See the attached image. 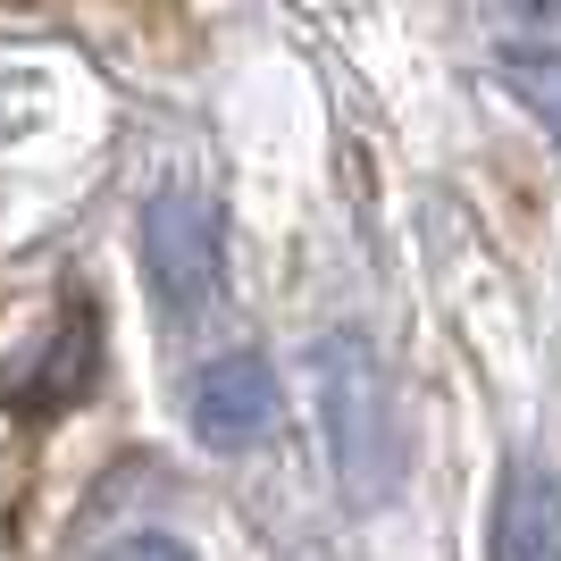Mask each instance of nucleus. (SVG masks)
Wrapping results in <instances>:
<instances>
[{
  "label": "nucleus",
  "instance_id": "nucleus-4",
  "mask_svg": "<svg viewBox=\"0 0 561 561\" xmlns=\"http://www.w3.org/2000/svg\"><path fill=\"white\" fill-rule=\"evenodd\" d=\"M93 352H101L93 310L76 302L68 319H59V335H50V352L18 377V402H25V411H59V402H76V394H84V377H93Z\"/></svg>",
  "mask_w": 561,
  "mask_h": 561
},
{
  "label": "nucleus",
  "instance_id": "nucleus-6",
  "mask_svg": "<svg viewBox=\"0 0 561 561\" xmlns=\"http://www.w3.org/2000/svg\"><path fill=\"white\" fill-rule=\"evenodd\" d=\"M101 561H193V553H185L176 537H160V528H142V537H117Z\"/></svg>",
  "mask_w": 561,
  "mask_h": 561
},
{
  "label": "nucleus",
  "instance_id": "nucleus-2",
  "mask_svg": "<svg viewBox=\"0 0 561 561\" xmlns=\"http://www.w3.org/2000/svg\"><path fill=\"white\" fill-rule=\"evenodd\" d=\"M268 420H277V377H268V360L234 352V360L202 369V386H193V436H202V445L243 453V445L268 436Z\"/></svg>",
  "mask_w": 561,
  "mask_h": 561
},
{
  "label": "nucleus",
  "instance_id": "nucleus-1",
  "mask_svg": "<svg viewBox=\"0 0 561 561\" xmlns=\"http://www.w3.org/2000/svg\"><path fill=\"white\" fill-rule=\"evenodd\" d=\"M142 277H151V302L176 328L218 310V294H227V227H218V202L202 185H168L142 202Z\"/></svg>",
  "mask_w": 561,
  "mask_h": 561
},
{
  "label": "nucleus",
  "instance_id": "nucleus-5",
  "mask_svg": "<svg viewBox=\"0 0 561 561\" xmlns=\"http://www.w3.org/2000/svg\"><path fill=\"white\" fill-rule=\"evenodd\" d=\"M494 76H503V84H512V93L561 135V50H503Z\"/></svg>",
  "mask_w": 561,
  "mask_h": 561
},
{
  "label": "nucleus",
  "instance_id": "nucleus-7",
  "mask_svg": "<svg viewBox=\"0 0 561 561\" xmlns=\"http://www.w3.org/2000/svg\"><path fill=\"white\" fill-rule=\"evenodd\" d=\"M519 9H528V18H553V25H561V0H519Z\"/></svg>",
  "mask_w": 561,
  "mask_h": 561
},
{
  "label": "nucleus",
  "instance_id": "nucleus-3",
  "mask_svg": "<svg viewBox=\"0 0 561 561\" xmlns=\"http://www.w3.org/2000/svg\"><path fill=\"white\" fill-rule=\"evenodd\" d=\"M494 561H561V478L519 461L494 503Z\"/></svg>",
  "mask_w": 561,
  "mask_h": 561
}]
</instances>
